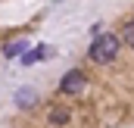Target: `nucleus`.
<instances>
[{"instance_id": "obj_1", "label": "nucleus", "mask_w": 134, "mask_h": 128, "mask_svg": "<svg viewBox=\"0 0 134 128\" xmlns=\"http://www.w3.org/2000/svg\"><path fill=\"white\" fill-rule=\"evenodd\" d=\"M115 53H119V38L115 34H100L91 44V60L94 63H112Z\"/></svg>"}, {"instance_id": "obj_2", "label": "nucleus", "mask_w": 134, "mask_h": 128, "mask_svg": "<svg viewBox=\"0 0 134 128\" xmlns=\"http://www.w3.org/2000/svg\"><path fill=\"white\" fill-rule=\"evenodd\" d=\"M84 72H78V69H72V72H66L63 75V84H59V91L63 94H69V97H75V94H81L84 91Z\"/></svg>"}, {"instance_id": "obj_3", "label": "nucleus", "mask_w": 134, "mask_h": 128, "mask_svg": "<svg viewBox=\"0 0 134 128\" xmlns=\"http://www.w3.org/2000/svg\"><path fill=\"white\" fill-rule=\"evenodd\" d=\"M47 53H50L47 47H37V50H25V56H22V63H25V66H31V63H41V60H44Z\"/></svg>"}, {"instance_id": "obj_4", "label": "nucleus", "mask_w": 134, "mask_h": 128, "mask_svg": "<svg viewBox=\"0 0 134 128\" xmlns=\"http://www.w3.org/2000/svg\"><path fill=\"white\" fill-rule=\"evenodd\" d=\"M28 50V44L25 41H13V44H6L3 47V56H19V53H25Z\"/></svg>"}, {"instance_id": "obj_5", "label": "nucleus", "mask_w": 134, "mask_h": 128, "mask_svg": "<svg viewBox=\"0 0 134 128\" xmlns=\"http://www.w3.org/2000/svg\"><path fill=\"white\" fill-rule=\"evenodd\" d=\"M50 122H53V125H66L69 122V109H53V113H50Z\"/></svg>"}, {"instance_id": "obj_6", "label": "nucleus", "mask_w": 134, "mask_h": 128, "mask_svg": "<svg viewBox=\"0 0 134 128\" xmlns=\"http://www.w3.org/2000/svg\"><path fill=\"white\" fill-rule=\"evenodd\" d=\"M125 44L134 50V22H128V25H125Z\"/></svg>"}, {"instance_id": "obj_7", "label": "nucleus", "mask_w": 134, "mask_h": 128, "mask_svg": "<svg viewBox=\"0 0 134 128\" xmlns=\"http://www.w3.org/2000/svg\"><path fill=\"white\" fill-rule=\"evenodd\" d=\"M19 103H34V91H19Z\"/></svg>"}]
</instances>
